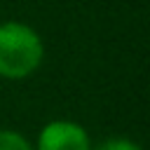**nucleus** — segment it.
Masks as SVG:
<instances>
[{"mask_svg": "<svg viewBox=\"0 0 150 150\" xmlns=\"http://www.w3.org/2000/svg\"><path fill=\"white\" fill-rule=\"evenodd\" d=\"M45 47L35 28L21 21L0 23V77L21 80L42 63Z\"/></svg>", "mask_w": 150, "mask_h": 150, "instance_id": "1", "label": "nucleus"}, {"mask_svg": "<svg viewBox=\"0 0 150 150\" xmlns=\"http://www.w3.org/2000/svg\"><path fill=\"white\" fill-rule=\"evenodd\" d=\"M38 150H91L87 131L68 120L49 122L38 138Z\"/></svg>", "mask_w": 150, "mask_h": 150, "instance_id": "2", "label": "nucleus"}, {"mask_svg": "<svg viewBox=\"0 0 150 150\" xmlns=\"http://www.w3.org/2000/svg\"><path fill=\"white\" fill-rule=\"evenodd\" d=\"M0 150H33V148L21 134L9 131V129H0Z\"/></svg>", "mask_w": 150, "mask_h": 150, "instance_id": "3", "label": "nucleus"}, {"mask_svg": "<svg viewBox=\"0 0 150 150\" xmlns=\"http://www.w3.org/2000/svg\"><path fill=\"white\" fill-rule=\"evenodd\" d=\"M96 150H141L136 143H131L129 138H108L103 141Z\"/></svg>", "mask_w": 150, "mask_h": 150, "instance_id": "4", "label": "nucleus"}]
</instances>
